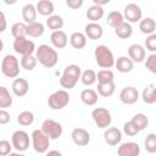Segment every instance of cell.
Wrapping results in <instances>:
<instances>
[{"instance_id": "9", "label": "cell", "mask_w": 156, "mask_h": 156, "mask_svg": "<svg viewBox=\"0 0 156 156\" xmlns=\"http://www.w3.org/2000/svg\"><path fill=\"white\" fill-rule=\"evenodd\" d=\"M13 50L15 52L20 54L21 56H26V55H33V52H35V44L33 40L27 39V38H17L13 40Z\"/></svg>"}, {"instance_id": "11", "label": "cell", "mask_w": 156, "mask_h": 156, "mask_svg": "<svg viewBox=\"0 0 156 156\" xmlns=\"http://www.w3.org/2000/svg\"><path fill=\"white\" fill-rule=\"evenodd\" d=\"M122 15L129 24L130 23H139L140 20L143 18V10L139 5H136L134 2H129L124 6V11Z\"/></svg>"}, {"instance_id": "34", "label": "cell", "mask_w": 156, "mask_h": 156, "mask_svg": "<svg viewBox=\"0 0 156 156\" xmlns=\"http://www.w3.org/2000/svg\"><path fill=\"white\" fill-rule=\"evenodd\" d=\"M11 34L15 39L27 38V24L24 22H16L11 26Z\"/></svg>"}, {"instance_id": "21", "label": "cell", "mask_w": 156, "mask_h": 156, "mask_svg": "<svg viewBox=\"0 0 156 156\" xmlns=\"http://www.w3.org/2000/svg\"><path fill=\"white\" fill-rule=\"evenodd\" d=\"M98 93L96 90L91 89V88H87V89H83L80 91V101L87 105V106H94L96 102H98Z\"/></svg>"}, {"instance_id": "25", "label": "cell", "mask_w": 156, "mask_h": 156, "mask_svg": "<svg viewBox=\"0 0 156 156\" xmlns=\"http://www.w3.org/2000/svg\"><path fill=\"white\" fill-rule=\"evenodd\" d=\"M69 44L73 49L82 50L87 45V37L82 32H73L69 37Z\"/></svg>"}, {"instance_id": "44", "label": "cell", "mask_w": 156, "mask_h": 156, "mask_svg": "<svg viewBox=\"0 0 156 156\" xmlns=\"http://www.w3.org/2000/svg\"><path fill=\"white\" fill-rule=\"evenodd\" d=\"M12 145L9 140L6 139H1L0 140V156H7L11 152Z\"/></svg>"}, {"instance_id": "37", "label": "cell", "mask_w": 156, "mask_h": 156, "mask_svg": "<svg viewBox=\"0 0 156 156\" xmlns=\"http://www.w3.org/2000/svg\"><path fill=\"white\" fill-rule=\"evenodd\" d=\"M37 58L35 56L33 55H26V56H22L21 57V61H20V65L23 69L26 71H33L37 66Z\"/></svg>"}, {"instance_id": "42", "label": "cell", "mask_w": 156, "mask_h": 156, "mask_svg": "<svg viewBox=\"0 0 156 156\" xmlns=\"http://www.w3.org/2000/svg\"><path fill=\"white\" fill-rule=\"evenodd\" d=\"M123 132L129 136H134V135H136L139 133V129L136 128V126L132 121H128V122H126L123 124Z\"/></svg>"}, {"instance_id": "38", "label": "cell", "mask_w": 156, "mask_h": 156, "mask_svg": "<svg viewBox=\"0 0 156 156\" xmlns=\"http://www.w3.org/2000/svg\"><path fill=\"white\" fill-rule=\"evenodd\" d=\"M130 121L136 126V128L139 129V132L144 130V129L147 127V124H149V118H147L146 115H144V113H135V115L132 117Z\"/></svg>"}, {"instance_id": "49", "label": "cell", "mask_w": 156, "mask_h": 156, "mask_svg": "<svg viewBox=\"0 0 156 156\" xmlns=\"http://www.w3.org/2000/svg\"><path fill=\"white\" fill-rule=\"evenodd\" d=\"M45 156H62V154L57 150H49L48 152H45Z\"/></svg>"}, {"instance_id": "31", "label": "cell", "mask_w": 156, "mask_h": 156, "mask_svg": "<svg viewBox=\"0 0 156 156\" xmlns=\"http://www.w3.org/2000/svg\"><path fill=\"white\" fill-rule=\"evenodd\" d=\"M115 90H116L115 82H112V83H105V84L98 83V90H96V93H98V95H100L102 98H110V96H112L113 93H115Z\"/></svg>"}, {"instance_id": "12", "label": "cell", "mask_w": 156, "mask_h": 156, "mask_svg": "<svg viewBox=\"0 0 156 156\" xmlns=\"http://www.w3.org/2000/svg\"><path fill=\"white\" fill-rule=\"evenodd\" d=\"M140 95L136 88L129 85V87H124L121 91H119V100L121 102L126 104V105H133L139 100Z\"/></svg>"}, {"instance_id": "48", "label": "cell", "mask_w": 156, "mask_h": 156, "mask_svg": "<svg viewBox=\"0 0 156 156\" xmlns=\"http://www.w3.org/2000/svg\"><path fill=\"white\" fill-rule=\"evenodd\" d=\"M108 2H110V0H93V5H98L100 7H102L104 5H106Z\"/></svg>"}, {"instance_id": "32", "label": "cell", "mask_w": 156, "mask_h": 156, "mask_svg": "<svg viewBox=\"0 0 156 156\" xmlns=\"http://www.w3.org/2000/svg\"><path fill=\"white\" fill-rule=\"evenodd\" d=\"M106 22L110 27H112L115 29L116 27H118L121 23L124 22V17H123L122 12H119V11H111L106 17Z\"/></svg>"}, {"instance_id": "2", "label": "cell", "mask_w": 156, "mask_h": 156, "mask_svg": "<svg viewBox=\"0 0 156 156\" xmlns=\"http://www.w3.org/2000/svg\"><path fill=\"white\" fill-rule=\"evenodd\" d=\"M80 73H82V69L78 65L72 63V65L66 66L61 74V78H60L61 88L65 90L73 89L76 87V84L78 83V80L80 79Z\"/></svg>"}, {"instance_id": "6", "label": "cell", "mask_w": 156, "mask_h": 156, "mask_svg": "<svg viewBox=\"0 0 156 156\" xmlns=\"http://www.w3.org/2000/svg\"><path fill=\"white\" fill-rule=\"evenodd\" d=\"M30 140H32V146L35 152L45 154L49 151L50 139L41 132V129H34L30 134Z\"/></svg>"}, {"instance_id": "3", "label": "cell", "mask_w": 156, "mask_h": 156, "mask_svg": "<svg viewBox=\"0 0 156 156\" xmlns=\"http://www.w3.org/2000/svg\"><path fill=\"white\" fill-rule=\"evenodd\" d=\"M94 57L98 66L101 67L102 69H110L111 67L115 66L116 58L113 56V52L106 45H98L94 50Z\"/></svg>"}, {"instance_id": "26", "label": "cell", "mask_w": 156, "mask_h": 156, "mask_svg": "<svg viewBox=\"0 0 156 156\" xmlns=\"http://www.w3.org/2000/svg\"><path fill=\"white\" fill-rule=\"evenodd\" d=\"M141 99L147 105L155 104L156 102V85L152 83L146 85L144 88V90L141 91Z\"/></svg>"}, {"instance_id": "30", "label": "cell", "mask_w": 156, "mask_h": 156, "mask_svg": "<svg viewBox=\"0 0 156 156\" xmlns=\"http://www.w3.org/2000/svg\"><path fill=\"white\" fill-rule=\"evenodd\" d=\"M63 24H65L63 18L61 16H58V15H51L46 20V27L49 29H51L52 32L61 30V28L63 27Z\"/></svg>"}, {"instance_id": "43", "label": "cell", "mask_w": 156, "mask_h": 156, "mask_svg": "<svg viewBox=\"0 0 156 156\" xmlns=\"http://www.w3.org/2000/svg\"><path fill=\"white\" fill-rule=\"evenodd\" d=\"M145 48L151 54H155V51H156V34H151V35L146 37V39H145Z\"/></svg>"}, {"instance_id": "27", "label": "cell", "mask_w": 156, "mask_h": 156, "mask_svg": "<svg viewBox=\"0 0 156 156\" xmlns=\"http://www.w3.org/2000/svg\"><path fill=\"white\" fill-rule=\"evenodd\" d=\"M104 13H105L104 7H100V6H98V5H91V6L87 10L85 16H87V18H88L90 22L98 23V21L104 17Z\"/></svg>"}, {"instance_id": "13", "label": "cell", "mask_w": 156, "mask_h": 156, "mask_svg": "<svg viewBox=\"0 0 156 156\" xmlns=\"http://www.w3.org/2000/svg\"><path fill=\"white\" fill-rule=\"evenodd\" d=\"M71 138L72 141L77 145V146H87L90 143V134L87 129L84 128H74L71 133Z\"/></svg>"}, {"instance_id": "20", "label": "cell", "mask_w": 156, "mask_h": 156, "mask_svg": "<svg viewBox=\"0 0 156 156\" xmlns=\"http://www.w3.org/2000/svg\"><path fill=\"white\" fill-rule=\"evenodd\" d=\"M115 67L121 73H129L134 68V63L128 56H119L117 60H115Z\"/></svg>"}, {"instance_id": "47", "label": "cell", "mask_w": 156, "mask_h": 156, "mask_svg": "<svg viewBox=\"0 0 156 156\" xmlns=\"http://www.w3.org/2000/svg\"><path fill=\"white\" fill-rule=\"evenodd\" d=\"M7 28V21H6V16L2 11H0V33L5 32V29Z\"/></svg>"}, {"instance_id": "39", "label": "cell", "mask_w": 156, "mask_h": 156, "mask_svg": "<svg viewBox=\"0 0 156 156\" xmlns=\"http://www.w3.org/2000/svg\"><path fill=\"white\" fill-rule=\"evenodd\" d=\"M17 122L21 126H23V127L30 126L34 122V115H33V112H30V111H22V112H20V115L17 116Z\"/></svg>"}, {"instance_id": "51", "label": "cell", "mask_w": 156, "mask_h": 156, "mask_svg": "<svg viewBox=\"0 0 156 156\" xmlns=\"http://www.w3.org/2000/svg\"><path fill=\"white\" fill-rule=\"evenodd\" d=\"M4 50V41H2V39H0V52Z\"/></svg>"}, {"instance_id": "15", "label": "cell", "mask_w": 156, "mask_h": 156, "mask_svg": "<svg viewBox=\"0 0 156 156\" xmlns=\"http://www.w3.org/2000/svg\"><path fill=\"white\" fill-rule=\"evenodd\" d=\"M104 140L110 146H116L121 144L122 140V132L117 127H108L104 132Z\"/></svg>"}, {"instance_id": "18", "label": "cell", "mask_w": 156, "mask_h": 156, "mask_svg": "<svg viewBox=\"0 0 156 156\" xmlns=\"http://www.w3.org/2000/svg\"><path fill=\"white\" fill-rule=\"evenodd\" d=\"M11 89H12V93L16 96L22 98V96L27 95V93L29 90V83L24 78H15L13 82H12Z\"/></svg>"}, {"instance_id": "7", "label": "cell", "mask_w": 156, "mask_h": 156, "mask_svg": "<svg viewBox=\"0 0 156 156\" xmlns=\"http://www.w3.org/2000/svg\"><path fill=\"white\" fill-rule=\"evenodd\" d=\"M91 118H93L94 123L98 126V128H100V129L108 128L112 122L111 112L105 107H95L91 111Z\"/></svg>"}, {"instance_id": "17", "label": "cell", "mask_w": 156, "mask_h": 156, "mask_svg": "<svg viewBox=\"0 0 156 156\" xmlns=\"http://www.w3.org/2000/svg\"><path fill=\"white\" fill-rule=\"evenodd\" d=\"M104 34V29L99 23L95 22H89L85 24L84 27V35L91 40H98L102 37Z\"/></svg>"}, {"instance_id": "19", "label": "cell", "mask_w": 156, "mask_h": 156, "mask_svg": "<svg viewBox=\"0 0 156 156\" xmlns=\"http://www.w3.org/2000/svg\"><path fill=\"white\" fill-rule=\"evenodd\" d=\"M50 41H51L54 49H63L68 44V37L62 29L61 30H55L50 35Z\"/></svg>"}, {"instance_id": "16", "label": "cell", "mask_w": 156, "mask_h": 156, "mask_svg": "<svg viewBox=\"0 0 156 156\" xmlns=\"http://www.w3.org/2000/svg\"><path fill=\"white\" fill-rule=\"evenodd\" d=\"M140 146L138 143L127 141L122 143L117 149V156H139Z\"/></svg>"}, {"instance_id": "5", "label": "cell", "mask_w": 156, "mask_h": 156, "mask_svg": "<svg viewBox=\"0 0 156 156\" xmlns=\"http://www.w3.org/2000/svg\"><path fill=\"white\" fill-rule=\"evenodd\" d=\"M69 94L65 89H58L54 91L49 99H48V105L51 110H62L69 104Z\"/></svg>"}, {"instance_id": "10", "label": "cell", "mask_w": 156, "mask_h": 156, "mask_svg": "<svg viewBox=\"0 0 156 156\" xmlns=\"http://www.w3.org/2000/svg\"><path fill=\"white\" fill-rule=\"evenodd\" d=\"M11 145L18 152H23L29 147V134L26 130H16L11 136Z\"/></svg>"}, {"instance_id": "50", "label": "cell", "mask_w": 156, "mask_h": 156, "mask_svg": "<svg viewBox=\"0 0 156 156\" xmlns=\"http://www.w3.org/2000/svg\"><path fill=\"white\" fill-rule=\"evenodd\" d=\"M7 156H26V155L22 154V152H18V151H17V152H10Z\"/></svg>"}, {"instance_id": "41", "label": "cell", "mask_w": 156, "mask_h": 156, "mask_svg": "<svg viewBox=\"0 0 156 156\" xmlns=\"http://www.w3.org/2000/svg\"><path fill=\"white\" fill-rule=\"evenodd\" d=\"M145 67L151 73H156V54H150L147 57H145Z\"/></svg>"}, {"instance_id": "24", "label": "cell", "mask_w": 156, "mask_h": 156, "mask_svg": "<svg viewBox=\"0 0 156 156\" xmlns=\"http://www.w3.org/2000/svg\"><path fill=\"white\" fill-rule=\"evenodd\" d=\"M139 29L141 33L146 34V35H151L155 34V29H156V22L152 17H145L141 18L139 22Z\"/></svg>"}, {"instance_id": "36", "label": "cell", "mask_w": 156, "mask_h": 156, "mask_svg": "<svg viewBox=\"0 0 156 156\" xmlns=\"http://www.w3.org/2000/svg\"><path fill=\"white\" fill-rule=\"evenodd\" d=\"M80 82L87 85V87H90L93 84L96 83V73L95 71L93 69H85L80 73Z\"/></svg>"}, {"instance_id": "35", "label": "cell", "mask_w": 156, "mask_h": 156, "mask_svg": "<svg viewBox=\"0 0 156 156\" xmlns=\"http://www.w3.org/2000/svg\"><path fill=\"white\" fill-rule=\"evenodd\" d=\"M96 80L100 84L115 82V73L111 69H100L96 74Z\"/></svg>"}, {"instance_id": "22", "label": "cell", "mask_w": 156, "mask_h": 156, "mask_svg": "<svg viewBox=\"0 0 156 156\" xmlns=\"http://www.w3.org/2000/svg\"><path fill=\"white\" fill-rule=\"evenodd\" d=\"M22 20L26 24L33 23L37 21V9L33 4H26L22 7Z\"/></svg>"}, {"instance_id": "4", "label": "cell", "mask_w": 156, "mask_h": 156, "mask_svg": "<svg viewBox=\"0 0 156 156\" xmlns=\"http://www.w3.org/2000/svg\"><path fill=\"white\" fill-rule=\"evenodd\" d=\"M1 72L7 78H17L20 74V61L15 55L7 54L4 56L1 65Z\"/></svg>"}, {"instance_id": "29", "label": "cell", "mask_w": 156, "mask_h": 156, "mask_svg": "<svg viewBox=\"0 0 156 156\" xmlns=\"http://www.w3.org/2000/svg\"><path fill=\"white\" fill-rule=\"evenodd\" d=\"M115 34L121 39H128L133 34V27H132V24H129L128 22L124 21L123 23H121L118 27L115 28Z\"/></svg>"}, {"instance_id": "1", "label": "cell", "mask_w": 156, "mask_h": 156, "mask_svg": "<svg viewBox=\"0 0 156 156\" xmlns=\"http://www.w3.org/2000/svg\"><path fill=\"white\" fill-rule=\"evenodd\" d=\"M35 58L41 66L46 68H52L58 62V54L52 46L48 44H41L35 49Z\"/></svg>"}, {"instance_id": "8", "label": "cell", "mask_w": 156, "mask_h": 156, "mask_svg": "<svg viewBox=\"0 0 156 156\" xmlns=\"http://www.w3.org/2000/svg\"><path fill=\"white\" fill-rule=\"evenodd\" d=\"M41 132L50 139V140H56L62 135V126L61 123L56 122L55 119L48 118L41 123Z\"/></svg>"}, {"instance_id": "33", "label": "cell", "mask_w": 156, "mask_h": 156, "mask_svg": "<svg viewBox=\"0 0 156 156\" xmlns=\"http://www.w3.org/2000/svg\"><path fill=\"white\" fill-rule=\"evenodd\" d=\"M12 105V96L6 87L0 85V108L6 110Z\"/></svg>"}, {"instance_id": "45", "label": "cell", "mask_w": 156, "mask_h": 156, "mask_svg": "<svg viewBox=\"0 0 156 156\" xmlns=\"http://www.w3.org/2000/svg\"><path fill=\"white\" fill-rule=\"evenodd\" d=\"M11 121V116L7 110L0 108V124H7Z\"/></svg>"}, {"instance_id": "46", "label": "cell", "mask_w": 156, "mask_h": 156, "mask_svg": "<svg viewBox=\"0 0 156 156\" xmlns=\"http://www.w3.org/2000/svg\"><path fill=\"white\" fill-rule=\"evenodd\" d=\"M83 0H67L66 1V5L69 7V9H72V10H77V9H79V7H82L83 6Z\"/></svg>"}, {"instance_id": "40", "label": "cell", "mask_w": 156, "mask_h": 156, "mask_svg": "<svg viewBox=\"0 0 156 156\" xmlns=\"http://www.w3.org/2000/svg\"><path fill=\"white\" fill-rule=\"evenodd\" d=\"M144 146L149 154L156 152V134L155 133H150L146 135V138L144 140Z\"/></svg>"}, {"instance_id": "28", "label": "cell", "mask_w": 156, "mask_h": 156, "mask_svg": "<svg viewBox=\"0 0 156 156\" xmlns=\"http://www.w3.org/2000/svg\"><path fill=\"white\" fill-rule=\"evenodd\" d=\"M45 32V27L43 23L40 22H33V23H29L27 24V37H30V38H39L44 34Z\"/></svg>"}, {"instance_id": "23", "label": "cell", "mask_w": 156, "mask_h": 156, "mask_svg": "<svg viewBox=\"0 0 156 156\" xmlns=\"http://www.w3.org/2000/svg\"><path fill=\"white\" fill-rule=\"evenodd\" d=\"M35 9H37V13L41 15V16H45V17H49L54 13V2L50 1V0H40L37 2L35 5Z\"/></svg>"}, {"instance_id": "14", "label": "cell", "mask_w": 156, "mask_h": 156, "mask_svg": "<svg viewBox=\"0 0 156 156\" xmlns=\"http://www.w3.org/2000/svg\"><path fill=\"white\" fill-rule=\"evenodd\" d=\"M128 57L132 60L133 63H140L145 60L146 57V51H145V48L140 44H132L129 45L128 48Z\"/></svg>"}]
</instances>
